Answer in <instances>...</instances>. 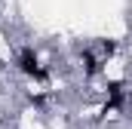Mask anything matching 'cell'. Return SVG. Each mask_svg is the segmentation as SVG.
Masks as SVG:
<instances>
[{
    "mask_svg": "<svg viewBox=\"0 0 132 129\" xmlns=\"http://www.w3.org/2000/svg\"><path fill=\"white\" fill-rule=\"evenodd\" d=\"M15 68H19V74H25L34 83H49V77H52V71L40 64V55L34 46H22L15 52Z\"/></svg>",
    "mask_w": 132,
    "mask_h": 129,
    "instance_id": "6da1fadb",
    "label": "cell"
},
{
    "mask_svg": "<svg viewBox=\"0 0 132 129\" xmlns=\"http://www.w3.org/2000/svg\"><path fill=\"white\" fill-rule=\"evenodd\" d=\"M80 68H83V74L92 80V77H98L101 71H104V59L95 55L92 49H80Z\"/></svg>",
    "mask_w": 132,
    "mask_h": 129,
    "instance_id": "7a4b0ae2",
    "label": "cell"
},
{
    "mask_svg": "<svg viewBox=\"0 0 132 129\" xmlns=\"http://www.w3.org/2000/svg\"><path fill=\"white\" fill-rule=\"evenodd\" d=\"M117 49H120V43L114 40V37H104V40H98V55L108 62V59H114L117 55Z\"/></svg>",
    "mask_w": 132,
    "mask_h": 129,
    "instance_id": "3957f363",
    "label": "cell"
},
{
    "mask_svg": "<svg viewBox=\"0 0 132 129\" xmlns=\"http://www.w3.org/2000/svg\"><path fill=\"white\" fill-rule=\"evenodd\" d=\"M28 104H34V108L43 111V108L49 104V95H46V92H31V95H28Z\"/></svg>",
    "mask_w": 132,
    "mask_h": 129,
    "instance_id": "277c9868",
    "label": "cell"
},
{
    "mask_svg": "<svg viewBox=\"0 0 132 129\" xmlns=\"http://www.w3.org/2000/svg\"><path fill=\"white\" fill-rule=\"evenodd\" d=\"M111 92H123V80H108V95Z\"/></svg>",
    "mask_w": 132,
    "mask_h": 129,
    "instance_id": "5b68a950",
    "label": "cell"
}]
</instances>
